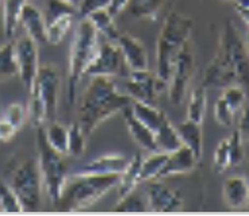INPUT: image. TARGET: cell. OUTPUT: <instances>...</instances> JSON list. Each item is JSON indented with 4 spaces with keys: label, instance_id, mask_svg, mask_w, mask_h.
Listing matches in <instances>:
<instances>
[{
    "label": "cell",
    "instance_id": "30bf717a",
    "mask_svg": "<svg viewBox=\"0 0 249 216\" xmlns=\"http://www.w3.org/2000/svg\"><path fill=\"white\" fill-rule=\"evenodd\" d=\"M195 64H194V54L190 43L187 42L179 54L176 57L172 69V74L169 79V100L174 105H180L186 98L187 88L193 79Z\"/></svg>",
    "mask_w": 249,
    "mask_h": 216
},
{
    "label": "cell",
    "instance_id": "7c38bea8",
    "mask_svg": "<svg viewBox=\"0 0 249 216\" xmlns=\"http://www.w3.org/2000/svg\"><path fill=\"white\" fill-rule=\"evenodd\" d=\"M15 57L18 64V76L27 91L36 81L38 69V45L27 34L15 42Z\"/></svg>",
    "mask_w": 249,
    "mask_h": 216
},
{
    "label": "cell",
    "instance_id": "836d02e7",
    "mask_svg": "<svg viewBox=\"0 0 249 216\" xmlns=\"http://www.w3.org/2000/svg\"><path fill=\"white\" fill-rule=\"evenodd\" d=\"M0 211L7 214H19L23 212L18 196L13 188L0 181Z\"/></svg>",
    "mask_w": 249,
    "mask_h": 216
},
{
    "label": "cell",
    "instance_id": "d590c367",
    "mask_svg": "<svg viewBox=\"0 0 249 216\" xmlns=\"http://www.w3.org/2000/svg\"><path fill=\"white\" fill-rule=\"evenodd\" d=\"M225 100V103L231 107V110L234 114L240 111L245 104V91L241 85H229L224 88V93L221 96Z\"/></svg>",
    "mask_w": 249,
    "mask_h": 216
},
{
    "label": "cell",
    "instance_id": "74e56055",
    "mask_svg": "<svg viewBox=\"0 0 249 216\" xmlns=\"http://www.w3.org/2000/svg\"><path fill=\"white\" fill-rule=\"evenodd\" d=\"M228 143H229V154H231V166H237L244 160L243 135H241V133L238 130L233 131V134L228 138Z\"/></svg>",
    "mask_w": 249,
    "mask_h": 216
},
{
    "label": "cell",
    "instance_id": "e575fe53",
    "mask_svg": "<svg viewBox=\"0 0 249 216\" xmlns=\"http://www.w3.org/2000/svg\"><path fill=\"white\" fill-rule=\"evenodd\" d=\"M76 14H77V8L68 3L67 0H48L46 1V17H45L46 23L65 17V15H76Z\"/></svg>",
    "mask_w": 249,
    "mask_h": 216
},
{
    "label": "cell",
    "instance_id": "cb8c5ba5",
    "mask_svg": "<svg viewBox=\"0 0 249 216\" xmlns=\"http://www.w3.org/2000/svg\"><path fill=\"white\" fill-rule=\"evenodd\" d=\"M141 164L142 157L141 154H136L127 164L124 172L121 173V180L118 184L119 198L127 195L129 192L134 191L137 184H140V173H141Z\"/></svg>",
    "mask_w": 249,
    "mask_h": 216
},
{
    "label": "cell",
    "instance_id": "d4e9b609",
    "mask_svg": "<svg viewBox=\"0 0 249 216\" xmlns=\"http://www.w3.org/2000/svg\"><path fill=\"white\" fill-rule=\"evenodd\" d=\"M155 138L159 151L172 153L181 146V141L179 138V134H178V130L172 126L168 117L164 120V123L160 126V129L156 131Z\"/></svg>",
    "mask_w": 249,
    "mask_h": 216
},
{
    "label": "cell",
    "instance_id": "9c48e42d",
    "mask_svg": "<svg viewBox=\"0 0 249 216\" xmlns=\"http://www.w3.org/2000/svg\"><path fill=\"white\" fill-rule=\"evenodd\" d=\"M129 72L130 69L127 68L118 45L107 41L99 46L84 76L114 77V76H127Z\"/></svg>",
    "mask_w": 249,
    "mask_h": 216
},
{
    "label": "cell",
    "instance_id": "5bb4252c",
    "mask_svg": "<svg viewBox=\"0 0 249 216\" xmlns=\"http://www.w3.org/2000/svg\"><path fill=\"white\" fill-rule=\"evenodd\" d=\"M115 43L118 45L124 62L130 70L148 69V54L145 46L138 38L127 33H121Z\"/></svg>",
    "mask_w": 249,
    "mask_h": 216
},
{
    "label": "cell",
    "instance_id": "8d00e7d4",
    "mask_svg": "<svg viewBox=\"0 0 249 216\" xmlns=\"http://www.w3.org/2000/svg\"><path fill=\"white\" fill-rule=\"evenodd\" d=\"M213 167L217 173H222L228 167H231V154H229V143L228 138L218 143L217 149L214 151Z\"/></svg>",
    "mask_w": 249,
    "mask_h": 216
},
{
    "label": "cell",
    "instance_id": "b9f144b4",
    "mask_svg": "<svg viewBox=\"0 0 249 216\" xmlns=\"http://www.w3.org/2000/svg\"><path fill=\"white\" fill-rule=\"evenodd\" d=\"M18 129L11 124L7 119L1 116L0 117V142H10L14 136L17 135Z\"/></svg>",
    "mask_w": 249,
    "mask_h": 216
},
{
    "label": "cell",
    "instance_id": "8992f818",
    "mask_svg": "<svg viewBox=\"0 0 249 216\" xmlns=\"http://www.w3.org/2000/svg\"><path fill=\"white\" fill-rule=\"evenodd\" d=\"M10 186L18 196L23 212H37L42 203V177L38 162L33 158L22 161L15 167Z\"/></svg>",
    "mask_w": 249,
    "mask_h": 216
},
{
    "label": "cell",
    "instance_id": "e0dca14e",
    "mask_svg": "<svg viewBox=\"0 0 249 216\" xmlns=\"http://www.w3.org/2000/svg\"><path fill=\"white\" fill-rule=\"evenodd\" d=\"M224 200L233 211L244 210L249 204V183L244 177L233 176L225 180Z\"/></svg>",
    "mask_w": 249,
    "mask_h": 216
},
{
    "label": "cell",
    "instance_id": "4dcf8cb0",
    "mask_svg": "<svg viewBox=\"0 0 249 216\" xmlns=\"http://www.w3.org/2000/svg\"><path fill=\"white\" fill-rule=\"evenodd\" d=\"M73 17L75 15H65V17L54 19L49 23H46V41L48 43L58 45L61 42L72 27Z\"/></svg>",
    "mask_w": 249,
    "mask_h": 216
},
{
    "label": "cell",
    "instance_id": "4316f807",
    "mask_svg": "<svg viewBox=\"0 0 249 216\" xmlns=\"http://www.w3.org/2000/svg\"><path fill=\"white\" fill-rule=\"evenodd\" d=\"M45 134H46V139L52 148L61 154H67V151H68V127L57 122L56 119L53 122H49L48 127H45Z\"/></svg>",
    "mask_w": 249,
    "mask_h": 216
},
{
    "label": "cell",
    "instance_id": "8fae6325",
    "mask_svg": "<svg viewBox=\"0 0 249 216\" xmlns=\"http://www.w3.org/2000/svg\"><path fill=\"white\" fill-rule=\"evenodd\" d=\"M124 89L131 100L149 105H156L157 92L161 91L156 74L149 72L148 69L130 70L127 74V80L124 83Z\"/></svg>",
    "mask_w": 249,
    "mask_h": 216
},
{
    "label": "cell",
    "instance_id": "7402d4cb",
    "mask_svg": "<svg viewBox=\"0 0 249 216\" xmlns=\"http://www.w3.org/2000/svg\"><path fill=\"white\" fill-rule=\"evenodd\" d=\"M26 3L27 0H4L3 3V30L8 39H11L17 33Z\"/></svg>",
    "mask_w": 249,
    "mask_h": 216
},
{
    "label": "cell",
    "instance_id": "d6986e66",
    "mask_svg": "<svg viewBox=\"0 0 249 216\" xmlns=\"http://www.w3.org/2000/svg\"><path fill=\"white\" fill-rule=\"evenodd\" d=\"M124 123H126V127L129 130V134L133 138V141L137 145H140L142 149H145V150L159 151L153 131L148 126H145L140 119L136 117V115L130 110V105L127 108H124Z\"/></svg>",
    "mask_w": 249,
    "mask_h": 216
},
{
    "label": "cell",
    "instance_id": "44dd1931",
    "mask_svg": "<svg viewBox=\"0 0 249 216\" xmlns=\"http://www.w3.org/2000/svg\"><path fill=\"white\" fill-rule=\"evenodd\" d=\"M130 110L137 119H140L145 126H148L153 131V134L160 129V126L167 119V115L161 110H159L156 105L145 104V103H140L136 100H131Z\"/></svg>",
    "mask_w": 249,
    "mask_h": 216
},
{
    "label": "cell",
    "instance_id": "6da1fadb",
    "mask_svg": "<svg viewBox=\"0 0 249 216\" xmlns=\"http://www.w3.org/2000/svg\"><path fill=\"white\" fill-rule=\"evenodd\" d=\"M130 103V96L119 92L110 77L95 76L81 96L76 122L87 135H91L103 122L124 111Z\"/></svg>",
    "mask_w": 249,
    "mask_h": 216
},
{
    "label": "cell",
    "instance_id": "7a4b0ae2",
    "mask_svg": "<svg viewBox=\"0 0 249 216\" xmlns=\"http://www.w3.org/2000/svg\"><path fill=\"white\" fill-rule=\"evenodd\" d=\"M193 26V19L176 11L169 13L164 20L156 48V79L160 89L169 83L175 60L188 42Z\"/></svg>",
    "mask_w": 249,
    "mask_h": 216
},
{
    "label": "cell",
    "instance_id": "60d3db41",
    "mask_svg": "<svg viewBox=\"0 0 249 216\" xmlns=\"http://www.w3.org/2000/svg\"><path fill=\"white\" fill-rule=\"evenodd\" d=\"M111 0H81L77 7V15L80 19L87 18L89 14L99 11V10H107L110 6Z\"/></svg>",
    "mask_w": 249,
    "mask_h": 216
},
{
    "label": "cell",
    "instance_id": "484cf974",
    "mask_svg": "<svg viewBox=\"0 0 249 216\" xmlns=\"http://www.w3.org/2000/svg\"><path fill=\"white\" fill-rule=\"evenodd\" d=\"M87 19L96 29L98 34H102L108 42H117L121 33L114 23V17H111L107 10H99L89 14Z\"/></svg>",
    "mask_w": 249,
    "mask_h": 216
},
{
    "label": "cell",
    "instance_id": "7bdbcfd3",
    "mask_svg": "<svg viewBox=\"0 0 249 216\" xmlns=\"http://www.w3.org/2000/svg\"><path fill=\"white\" fill-rule=\"evenodd\" d=\"M238 131L241 133L243 138H248L249 139V105L244 107L241 119H240V124H238Z\"/></svg>",
    "mask_w": 249,
    "mask_h": 216
},
{
    "label": "cell",
    "instance_id": "9a60e30c",
    "mask_svg": "<svg viewBox=\"0 0 249 216\" xmlns=\"http://www.w3.org/2000/svg\"><path fill=\"white\" fill-rule=\"evenodd\" d=\"M196 164H198V158L195 157V154L190 149L181 145L178 150L168 153L167 162L162 166L161 172L159 173L157 179H165L171 176L191 173L196 167Z\"/></svg>",
    "mask_w": 249,
    "mask_h": 216
},
{
    "label": "cell",
    "instance_id": "f6af8a7d",
    "mask_svg": "<svg viewBox=\"0 0 249 216\" xmlns=\"http://www.w3.org/2000/svg\"><path fill=\"white\" fill-rule=\"evenodd\" d=\"M236 10L241 19L245 22V25L249 27V8H236Z\"/></svg>",
    "mask_w": 249,
    "mask_h": 216
},
{
    "label": "cell",
    "instance_id": "d6a6232c",
    "mask_svg": "<svg viewBox=\"0 0 249 216\" xmlns=\"http://www.w3.org/2000/svg\"><path fill=\"white\" fill-rule=\"evenodd\" d=\"M114 212H146L148 208V201L145 203L142 196L136 191L129 192L122 198H119L117 205L112 208Z\"/></svg>",
    "mask_w": 249,
    "mask_h": 216
},
{
    "label": "cell",
    "instance_id": "4fadbf2b",
    "mask_svg": "<svg viewBox=\"0 0 249 216\" xmlns=\"http://www.w3.org/2000/svg\"><path fill=\"white\" fill-rule=\"evenodd\" d=\"M148 208L152 212H179L183 208V198L171 189L160 179L150 180L148 186Z\"/></svg>",
    "mask_w": 249,
    "mask_h": 216
},
{
    "label": "cell",
    "instance_id": "f546056e",
    "mask_svg": "<svg viewBox=\"0 0 249 216\" xmlns=\"http://www.w3.org/2000/svg\"><path fill=\"white\" fill-rule=\"evenodd\" d=\"M18 74V64L15 57V43L7 42L0 46V81L13 79Z\"/></svg>",
    "mask_w": 249,
    "mask_h": 216
},
{
    "label": "cell",
    "instance_id": "ba28073f",
    "mask_svg": "<svg viewBox=\"0 0 249 216\" xmlns=\"http://www.w3.org/2000/svg\"><path fill=\"white\" fill-rule=\"evenodd\" d=\"M36 95L44 105L46 123L56 120L58 111L60 73L53 65H42L38 69L36 81L29 91Z\"/></svg>",
    "mask_w": 249,
    "mask_h": 216
},
{
    "label": "cell",
    "instance_id": "277c9868",
    "mask_svg": "<svg viewBox=\"0 0 249 216\" xmlns=\"http://www.w3.org/2000/svg\"><path fill=\"white\" fill-rule=\"evenodd\" d=\"M98 35L99 34L92 23L87 18L81 19L76 29L69 54L68 103L71 104L76 101L77 85L99 49Z\"/></svg>",
    "mask_w": 249,
    "mask_h": 216
},
{
    "label": "cell",
    "instance_id": "7dc6e473",
    "mask_svg": "<svg viewBox=\"0 0 249 216\" xmlns=\"http://www.w3.org/2000/svg\"><path fill=\"white\" fill-rule=\"evenodd\" d=\"M67 1H68V3H71L72 6H75L76 8H77V7H79V4H80L81 0H67Z\"/></svg>",
    "mask_w": 249,
    "mask_h": 216
},
{
    "label": "cell",
    "instance_id": "603a6c76",
    "mask_svg": "<svg viewBox=\"0 0 249 216\" xmlns=\"http://www.w3.org/2000/svg\"><path fill=\"white\" fill-rule=\"evenodd\" d=\"M167 0H130L127 10L133 18L156 20L162 11Z\"/></svg>",
    "mask_w": 249,
    "mask_h": 216
},
{
    "label": "cell",
    "instance_id": "3957f363",
    "mask_svg": "<svg viewBox=\"0 0 249 216\" xmlns=\"http://www.w3.org/2000/svg\"><path fill=\"white\" fill-rule=\"evenodd\" d=\"M121 174H73L67 180L61 198L56 204L57 211L79 212L92 207L98 200L118 186Z\"/></svg>",
    "mask_w": 249,
    "mask_h": 216
},
{
    "label": "cell",
    "instance_id": "f1b7e54d",
    "mask_svg": "<svg viewBox=\"0 0 249 216\" xmlns=\"http://www.w3.org/2000/svg\"><path fill=\"white\" fill-rule=\"evenodd\" d=\"M168 158V153L164 151H153V154L142 158L141 164V173H140V181L148 183L150 180H156L159 177V173L161 172L162 166L165 165Z\"/></svg>",
    "mask_w": 249,
    "mask_h": 216
},
{
    "label": "cell",
    "instance_id": "5b68a950",
    "mask_svg": "<svg viewBox=\"0 0 249 216\" xmlns=\"http://www.w3.org/2000/svg\"><path fill=\"white\" fill-rule=\"evenodd\" d=\"M37 130V150L38 167L42 177V185L48 193V198L53 205L58 203L62 189L67 184L68 165L64 161V154L52 148L46 139L45 127L41 126Z\"/></svg>",
    "mask_w": 249,
    "mask_h": 216
},
{
    "label": "cell",
    "instance_id": "f35d334b",
    "mask_svg": "<svg viewBox=\"0 0 249 216\" xmlns=\"http://www.w3.org/2000/svg\"><path fill=\"white\" fill-rule=\"evenodd\" d=\"M214 117L217 120L218 124L224 126V127H231L233 124V119H234V112L231 111V107L225 103L222 98L215 101L214 105Z\"/></svg>",
    "mask_w": 249,
    "mask_h": 216
},
{
    "label": "cell",
    "instance_id": "ee69618b",
    "mask_svg": "<svg viewBox=\"0 0 249 216\" xmlns=\"http://www.w3.org/2000/svg\"><path fill=\"white\" fill-rule=\"evenodd\" d=\"M130 0H111L110 6L107 7V11L111 17H117L119 14L124 11V8H127V4H129Z\"/></svg>",
    "mask_w": 249,
    "mask_h": 216
},
{
    "label": "cell",
    "instance_id": "ac0fdd59",
    "mask_svg": "<svg viewBox=\"0 0 249 216\" xmlns=\"http://www.w3.org/2000/svg\"><path fill=\"white\" fill-rule=\"evenodd\" d=\"M20 23L26 30V34L37 45L48 43L46 41V20H45L42 13L36 7L26 3L22 10V15H20Z\"/></svg>",
    "mask_w": 249,
    "mask_h": 216
},
{
    "label": "cell",
    "instance_id": "2e32d148",
    "mask_svg": "<svg viewBox=\"0 0 249 216\" xmlns=\"http://www.w3.org/2000/svg\"><path fill=\"white\" fill-rule=\"evenodd\" d=\"M129 161L127 157L117 153L102 155L75 169L73 174H121L126 169Z\"/></svg>",
    "mask_w": 249,
    "mask_h": 216
},
{
    "label": "cell",
    "instance_id": "83f0119b",
    "mask_svg": "<svg viewBox=\"0 0 249 216\" xmlns=\"http://www.w3.org/2000/svg\"><path fill=\"white\" fill-rule=\"evenodd\" d=\"M206 86L200 85L196 86L190 96L188 107H187V119L202 123L203 116L206 112V105H207V92H206Z\"/></svg>",
    "mask_w": 249,
    "mask_h": 216
},
{
    "label": "cell",
    "instance_id": "1f68e13d",
    "mask_svg": "<svg viewBox=\"0 0 249 216\" xmlns=\"http://www.w3.org/2000/svg\"><path fill=\"white\" fill-rule=\"evenodd\" d=\"M87 134L83 131L80 124L75 122L68 129V151L67 154L72 157H80L86 151L87 146Z\"/></svg>",
    "mask_w": 249,
    "mask_h": 216
},
{
    "label": "cell",
    "instance_id": "bcb514c9",
    "mask_svg": "<svg viewBox=\"0 0 249 216\" xmlns=\"http://www.w3.org/2000/svg\"><path fill=\"white\" fill-rule=\"evenodd\" d=\"M236 8H249V0H231Z\"/></svg>",
    "mask_w": 249,
    "mask_h": 216
},
{
    "label": "cell",
    "instance_id": "ab89813d",
    "mask_svg": "<svg viewBox=\"0 0 249 216\" xmlns=\"http://www.w3.org/2000/svg\"><path fill=\"white\" fill-rule=\"evenodd\" d=\"M4 119H7L11 124H14L17 129H20L26 120V108L25 105L22 103H13L10 104L6 108L4 111V115H3Z\"/></svg>",
    "mask_w": 249,
    "mask_h": 216
},
{
    "label": "cell",
    "instance_id": "52a82bcc",
    "mask_svg": "<svg viewBox=\"0 0 249 216\" xmlns=\"http://www.w3.org/2000/svg\"><path fill=\"white\" fill-rule=\"evenodd\" d=\"M218 46L224 50L234 69L237 84L243 88H249V50L231 22L225 23Z\"/></svg>",
    "mask_w": 249,
    "mask_h": 216
},
{
    "label": "cell",
    "instance_id": "ffe728a7",
    "mask_svg": "<svg viewBox=\"0 0 249 216\" xmlns=\"http://www.w3.org/2000/svg\"><path fill=\"white\" fill-rule=\"evenodd\" d=\"M178 134L180 138L181 145L193 151L198 161L203 154V134H202V123H196L190 119L181 122L178 127Z\"/></svg>",
    "mask_w": 249,
    "mask_h": 216
},
{
    "label": "cell",
    "instance_id": "c3c4849f",
    "mask_svg": "<svg viewBox=\"0 0 249 216\" xmlns=\"http://www.w3.org/2000/svg\"><path fill=\"white\" fill-rule=\"evenodd\" d=\"M247 48H248L249 50V31H248V34H247Z\"/></svg>",
    "mask_w": 249,
    "mask_h": 216
}]
</instances>
